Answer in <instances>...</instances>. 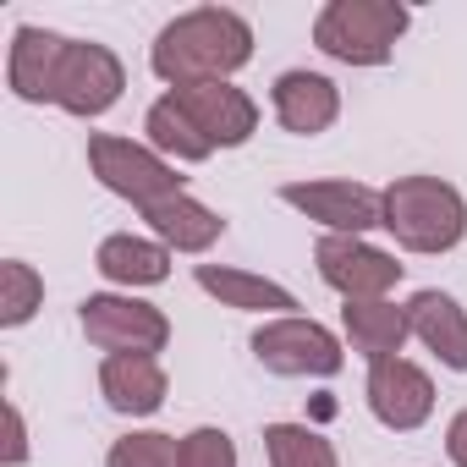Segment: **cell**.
I'll return each instance as SVG.
<instances>
[{
  "mask_svg": "<svg viewBox=\"0 0 467 467\" xmlns=\"http://www.w3.org/2000/svg\"><path fill=\"white\" fill-rule=\"evenodd\" d=\"M270 105H275V121L297 138H319L336 127L341 116V88L325 78V72H281L275 88H270Z\"/></svg>",
  "mask_w": 467,
  "mask_h": 467,
  "instance_id": "5bb4252c",
  "label": "cell"
},
{
  "mask_svg": "<svg viewBox=\"0 0 467 467\" xmlns=\"http://www.w3.org/2000/svg\"><path fill=\"white\" fill-rule=\"evenodd\" d=\"M99 396L121 418H154L165 407V396H171L165 363L143 358V352H116V358L99 363Z\"/></svg>",
  "mask_w": 467,
  "mask_h": 467,
  "instance_id": "7c38bea8",
  "label": "cell"
},
{
  "mask_svg": "<svg viewBox=\"0 0 467 467\" xmlns=\"http://www.w3.org/2000/svg\"><path fill=\"white\" fill-rule=\"evenodd\" d=\"M385 231L407 254H451L467 237V198L440 176H396L385 187Z\"/></svg>",
  "mask_w": 467,
  "mask_h": 467,
  "instance_id": "7a4b0ae2",
  "label": "cell"
},
{
  "mask_svg": "<svg viewBox=\"0 0 467 467\" xmlns=\"http://www.w3.org/2000/svg\"><path fill=\"white\" fill-rule=\"evenodd\" d=\"M254 61V28L243 12L231 6H198L171 17L154 45H149V72L171 88L192 83H231V72H243Z\"/></svg>",
  "mask_w": 467,
  "mask_h": 467,
  "instance_id": "6da1fadb",
  "label": "cell"
},
{
  "mask_svg": "<svg viewBox=\"0 0 467 467\" xmlns=\"http://www.w3.org/2000/svg\"><path fill=\"white\" fill-rule=\"evenodd\" d=\"M407 325H412V336H418L451 374H467V308H462L451 292H434V286L412 292Z\"/></svg>",
  "mask_w": 467,
  "mask_h": 467,
  "instance_id": "9a60e30c",
  "label": "cell"
},
{
  "mask_svg": "<svg viewBox=\"0 0 467 467\" xmlns=\"http://www.w3.org/2000/svg\"><path fill=\"white\" fill-rule=\"evenodd\" d=\"M171 94L214 149H243L259 132V105L237 83H192V88H171Z\"/></svg>",
  "mask_w": 467,
  "mask_h": 467,
  "instance_id": "8fae6325",
  "label": "cell"
},
{
  "mask_svg": "<svg viewBox=\"0 0 467 467\" xmlns=\"http://www.w3.org/2000/svg\"><path fill=\"white\" fill-rule=\"evenodd\" d=\"M143 132H149V149H154V154H165L171 165H198V160H209V154H214V143H209V138L198 132V121L176 105V94H160V99L149 105Z\"/></svg>",
  "mask_w": 467,
  "mask_h": 467,
  "instance_id": "ffe728a7",
  "label": "cell"
},
{
  "mask_svg": "<svg viewBox=\"0 0 467 467\" xmlns=\"http://www.w3.org/2000/svg\"><path fill=\"white\" fill-rule=\"evenodd\" d=\"M412 12L396 0H330L314 17V45L341 67H385Z\"/></svg>",
  "mask_w": 467,
  "mask_h": 467,
  "instance_id": "3957f363",
  "label": "cell"
},
{
  "mask_svg": "<svg viewBox=\"0 0 467 467\" xmlns=\"http://www.w3.org/2000/svg\"><path fill=\"white\" fill-rule=\"evenodd\" d=\"M94 270H99L110 286H160V281H171V248L154 243V237H132V231H116V237L99 243Z\"/></svg>",
  "mask_w": 467,
  "mask_h": 467,
  "instance_id": "d6986e66",
  "label": "cell"
},
{
  "mask_svg": "<svg viewBox=\"0 0 467 467\" xmlns=\"http://www.w3.org/2000/svg\"><path fill=\"white\" fill-rule=\"evenodd\" d=\"M192 281H198L209 297H220V308L275 314V319H286V314L297 308V297H292L286 286H275V281H265V275H254V270H237V265H198Z\"/></svg>",
  "mask_w": 467,
  "mask_h": 467,
  "instance_id": "ac0fdd59",
  "label": "cell"
},
{
  "mask_svg": "<svg viewBox=\"0 0 467 467\" xmlns=\"http://www.w3.org/2000/svg\"><path fill=\"white\" fill-rule=\"evenodd\" d=\"M368 412L396 429V434H412L429 423L434 412V379L407 363V358H385V363H368Z\"/></svg>",
  "mask_w": 467,
  "mask_h": 467,
  "instance_id": "30bf717a",
  "label": "cell"
},
{
  "mask_svg": "<svg viewBox=\"0 0 467 467\" xmlns=\"http://www.w3.org/2000/svg\"><path fill=\"white\" fill-rule=\"evenodd\" d=\"M341 330H347V347L368 363H385V358H401L412 325H407V308H396L390 297H363V303H347L341 308Z\"/></svg>",
  "mask_w": 467,
  "mask_h": 467,
  "instance_id": "e0dca14e",
  "label": "cell"
},
{
  "mask_svg": "<svg viewBox=\"0 0 467 467\" xmlns=\"http://www.w3.org/2000/svg\"><path fill=\"white\" fill-rule=\"evenodd\" d=\"M143 220H149V231H154V243H165L171 254H203V248H214V243L225 237V220H220L209 203H198L192 192H176V198L149 203Z\"/></svg>",
  "mask_w": 467,
  "mask_h": 467,
  "instance_id": "2e32d148",
  "label": "cell"
},
{
  "mask_svg": "<svg viewBox=\"0 0 467 467\" xmlns=\"http://www.w3.org/2000/svg\"><path fill=\"white\" fill-rule=\"evenodd\" d=\"M248 347H254L259 368H270V374H281V379H330V374H341V363H347L341 341H336L319 319H303V314L265 319Z\"/></svg>",
  "mask_w": 467,
  "mask_h": 467,
  "instance_id": "5b68a950",
  "label": "cell"
},
{
  "mask_svg": "<svg viewBox=\"0 0 467 467\" xmlns=\"http://www.w3.org/2000/svg\"><path fill=\"white\" fill-rule=\"evenodd\" d=\"M39 303H45V281H39L34 265H23V259L0 265V325H6V330L28 325L39 314Z\"/></svg>",
  "mask_w": 467,
  "mask_h": 467,
  "instance_id": "7402d4cb",
  "label": "cell"
},
{
  "mask_svg": "<svg viewBox=\"0 0 467 467\" xmlns=\"http://www.w3.org/2000/svg\"><path fill=\"white\" fill-rule=\"evenodd\" d=\"M281 203L319 220L330 237H363L385 225V192H374L368 182H286Z\"/></svg>",
  "mask_w": 467,
  "mask_h": 467,
  "instance_id": "ba28073f",
  "label": "cell"
},
{
  "mask_svg": "<svg viewBox=\"0 0 467 467\" xmlns=\"http://www.w3.org/2000/svg\"><path fill=\"white\" fill-rule=\"evenodd\" d=\"M314 265H319V281L330 292H341L347 303L385 297L401 281V270H407V265H396V254H385V248H374L363 237H330V231L314 248Z\"/></svg>",
  "mask_w": 467,
  "mask_h": 467,
  "instance_id": "9c48e42d",
  "label": "cell"
},
{
  "mask_svg": "<svg viewBox=\"0 0 467 467\" xmlns=\"http://www.w3.org/2000/svg\"><path fill=\"white\" fill-rule=\"evenodd\" d=\"M182 467H237V440L203 423V429L182 434Z\"/></svg>",
  "mask_w": 467,
  "mask_h": 467,
  "instance_id": "cb8c5ba5",
  "label": "cell"
},
{
  "mask_svg": "<svg viewBox=\"0 0 467 467\" xmlns=\"http://www.w3.org/2000/svg\"><path fill=\"white\" fill-rule=\"evenodd\" d=\"M61 56H67V39L61 34L23 23L12 34V50H6V83H12V94L28 99V105H56Z\"/></svg>",
  "mask_w": 467,
  "mask_h": 467,
  "instance_id": "4fadbf2b",
  "label": "cell"
},
{
  "mask_svg": "<svg viewBox=\"0 0 467 467\" xmlns=\"http://www.w3.org/2000/svg\"><path fill=\"white\" fill-rule=\"evenodd\" d=\"M78 325H83V336H88L105 358H116V352H143V358H154V352L171 347V319H165L154 303L116 297V292L83 297Z\"/></svg>",
  "mask_w": 467,
  "mask_h": 467,
  "instance_id": "8992f818",
  "label": "cell"
},
{
  "mask_svg": "<svg viewBox=\"0 0 467 467\" xmlns=\"http://www.w3.org/2000/svg\"><path fill=\"white\" fill-rule=\"evenodd\" d=\"M88 171L99 176V187H110L116 198H127L138 214L160 198L187 192V176H176V165L165 154H154L149 143L116 138V132H94L88 138Z\"/></svg>",
  "mask_w": 467,
  "mask_h": 467,
  "instance_id": "277c9868",
  "label": "cell"
},
{
  "mask_svg": "<svg viewBox=\"0 0 467 467\" xmlns=\"http://www.w3.org/2000/svg\"><path fill=\"white\" fill-rule=\"evenodd\" d=\"M265 456H270V467H341L336 445L308 423H270L265 429Z\"/></svg>",
  "mask_w": 467,
  "mask_h": 467,
  "instance_id": "44dd1931",
  "label": "cell"
},
{
  "mask_svg": "<svg viewBox=\"0 0 467 467\" xmlns=\"http://www.w3.org/2000/svg\"><path fill=\"white\" fill-rule=\"evenodd\" d=\"M105 467H182V440L160 429H132L110 445Z\"/></svg>",
  "mask_w": 467,
  "mask_h": 467,
  "instance_id": "603a6c76",
  "label": "cell"
},
{
  "mask_svg": "<svg viewBox=\"0 0 467 467\" xmlns=\"http://www.w3.org/2000/svg\"><path fill=\"white\" fill-rule=\"evenodd\" d=\"M127 88V67L110 45H94V39H67V56H61V78H56V105L67 116H105Z\"/></svg>",
  "mask_w": 467,
  "mask_h": 467,
  "instance_id": "52a82bcc",
  "label": "cell"
},
{
  "mask_svg": "<svg viewBox=\"0 0 467 467\" xmlns=\"http://www.w3.org/2000/svg\"><path fill=\"white\" fill-rule=\"evenodd\" d=\"M445 456L456 462V467H467V407L451 418V429H445Z\"/></svg>",
  "mask_w": 467,
  "mask_h": 467,
  "instance_id": "484cf974",
  "label": "cell"
},
{
  "mask_svg": "<svg viewBox=\"0 0 467 467\" xmlns=\"http://www.w3.org/2000/svg\"><path fill=\"white\" fill-rule=\"evenodd\" d=\"M0 462H6V467H23L28 462V423H23L17 401H6V451H0Z\"/></svg>",
  "mask_w": 467,
  "mask_h": 467,
  "instance_id": "d4e9b609",
  "label": "cell"
}]
</instances>
